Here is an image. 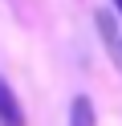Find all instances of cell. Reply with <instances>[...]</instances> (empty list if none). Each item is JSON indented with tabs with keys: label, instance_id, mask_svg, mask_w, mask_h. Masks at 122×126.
Here are the masks:
<instances>
[{
	"label": "cell",
	"instance_id": "obj_1",
	"mask_svg": "<svg viewBox=\"0 0 122 126\" xmlns=\"http://www.w3.org/2000/svg\"><path fill=\"white\" fill-rule=\"evenodd\" d=\"M0 126H24V110L4 77H0Z\"/></svg>",
	"mask_w": 122,
	"mask_h": 126
},
{
	"label": "cell",
	"instance_id": "obj_2",
	"mask_svg": "<svg viewBox=\"0 0 122 126\" xmlns=\"http://www.w3.org/2000/svg\"><path fill=\"white\" fill-rule=\"evenodd\" d=\"M94 25H98V33H102L106 49H110V57L122 65V37H118V25H114V16H110V12H94Z\"/></svg>",
	"mask_w": 122,
	"mask_h": 126
},
{
	"label": "cell",
	"instance_id": "obj_3",
	"mask_svg": "<svg viewBox=\"0 0 122 126\" xmlns=\"http://www.w3.org/2000/svg\"><path fill=\"white\" fill-rule=\"evenodd\" d=\"M69 126H98V114H94V102L86 94H77L69 106Z\"/></svg>",
	"mask_w": 122,
	"mask_h": 126
},
{
	"label": "cell",
	"instance_id": "obj_4",
	"mask_svg": "<svg viewBox=\"0 0 122 126\" xmlns=\"http://www.w3.org/2000/svg\"><path fill=\"white\" fill-rule=\"evenodd\" d=\"M114 8H118V16H122V0H114Z\"/></svg>",
	"mask_w": 122,
	"mask_h": 126
}]
</instances>
